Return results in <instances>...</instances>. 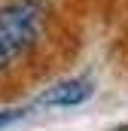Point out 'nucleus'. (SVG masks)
Masks as SVG:
<instances>
[{
	"label": "nucleus",
	"instance_id": "1",
	"mask_svg": "<svg viewBox=\"0 0 128 131\" xmlns=\"http://www.w3.org/2000/svg\"><path fill=\"white\" fill-rule=\"evenodd\" d=\"M43 37V12L28 0L0 6V43L18 58L34 52V46Z\"/></svg>",
	"mask_w": 128,
	"mask_h": 131
},
{
	"label": "nucleus",
	"instance_id": "2",
	"mask_svg": "<svg viewBox=\"0 0 128 131\" xmlns=\"http://www.w3.org/2000/svg\"><path fill=\"white\" fill-rule=\"evenodd\" d=\"M95 95V82L89 76H70L55 85H49L40 98L37 107H52V110H70V107H82L86 101Z\"/></svg>",
	"mask_w": 128,
	"mask_h": 131
},
{
	"label": "nucleus",
	"instance_id": "3",
	"mask_svg": "<svg viewBox=\"0 0 128 131\" xmlns=\"http://www.w3.org/2000/svg\"><path fill=\"white\" fill-rule=\"evenodd\" d=\"M25 116H28V107H6V110H0V131L9 128V125H15Z\"/></svg>",
	"mask_w": 128,
	"mask_h": 131
},
{
	"label": "nucleus",
	"instance_id": "4",
	"mask_svg": "<svg viewBox=\"0 0 128 131\" xmlns=\"http://www.w3.org/2000/svg\"><path fill=\"white\" fill-rule=\"evenodd\" d=\"M12 61H15V55H12V52L0 43V73H6V70L12 67Z\"/></svg>",
	"mask_w": 128,
	"mask_h": 131
}]
</instances>
